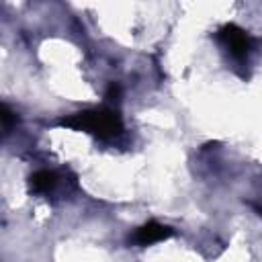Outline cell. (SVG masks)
<instances>
[{
    "instance_id": "1",
    "label": "cell",
    "mask_w": 262,
    "mask_h": 262,
    "mask_svg": "<svg viewBox=\"0 0 262 262\" xmlns=\"http://www.w3.org/2000/svg\"><path fill=\"white\" fill-rule=\"evenodd\" d=\"M59 125L76 129V131H88V133H92V135H96L100 139L119 135L123 131L121 115L115 108H106V106L74 113L70 117H63L59 121Z\"/></svg>"
},
{
    "instance_id": "2",
    "label": "cell",
    "mask_w": 262,
    "mask_h": 262,
    "mask_svg": "<svg viewBox=\"0 0 262 262\" xmlns=\"http://www.w3.org/2000/svg\"><path fill=\"white\" fill-rule=\"evenodd\" d=\"M217 39H219V43H221L233 57H237V59H244V57L250 53V49L254 47V39H252L244 29H239V27L233 25V23L223 25V27L217 31Z\"/></svg>"
},
{
    "instance_id": "3",
    "label": "cell",
    "mask_w": 262,
    "mask_h": 262,
    "mask_svg": "<svg viewBox=\"0 0 262 262\" xmlns=\"http://www.w3.org/2000/svg\"><path fill=\"white\" fill-rule=\"evenodd\" d=\"M170 235H172V229L168 225H162L158 221H147L145 225L137 227V231L133 233V242L137 246H149V244L162 242Z\"/></svg>"
},
{
    "instance_id": "4",
    "label": "cell",
    "mask_w": 262,
    "mask_h": 262,
    "mask_svg": "<svg viewBox=\"0 0 262 262\" xmlns=\"http://www.w3.org/2000/svg\"><path fill=\"white\" fill-rule=\"evenodd\" d=\"M57 184V174L51 170H37L29 176V188L35 194H45Z\"/></svg>"
},
{
    "instance_id": "5",
    "label": "cell",
    "mask_w": 262,
    "mask_h": 262,
    "mask_svg": "<svg viewBox=\"0 0 262 262\" xmlns=\"http://www.w3.org/2000/svg\"><path fill=\"white\" fill-rule=\"evenodd\" d=\"M0 119H2V125H4V129L8 131L10 127H12V123L16 121V115L8 108V104H2V108H0Z\"/></svg>"
},
{
    "instance_id": "6",
    "label": "cell",
    "mask_w": 262,
    "mask_h": 262,
    "mask_svg": "<svg viewBox=\"0 0 262 262\" xmlns=\"http://www.w3.org/2000/svg\"><path fill=\"white\" fill-rule=\"evenodd\" d=\"M119 96H121V86L113 82V84L108 86V90H106V98H108V100H119Z\"/></svg>"
},
{
    "instance_id": "7",
    "label": "cell",
    "mask_w": 262,
    "mask_h": 262,
    "mask_svg": "<svg viewBox=\"0 0 262 262\" xmlns=\"http://www.w3.org/2000/svg\"><path fill=\"white\" fill-rule=\"evenodd\" d=\"M258 211H260V215H262V209H258Z\"/></svg>"
}]
</instances>
